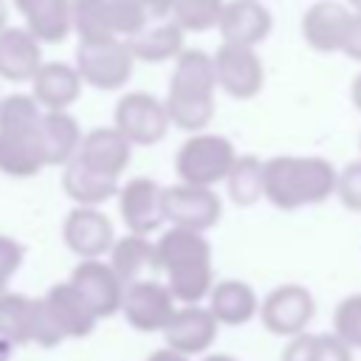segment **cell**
Segmentation results:
<instances>
[{
	"instance_id": "cell-10",
	"label": "cell",
	"mask_w": 361,
	"mask_h": 361,
	"mask_svg": "<svg viewBox=\"0 0 361 361\" xmlns=\"http://www.w3.org/2000/svg\"><path fill=\"white\" fill-rule=\"evenodd\" d=\"M214 71H217V87L237 102L254 99L265 85V68L254 48L223 42L214 54Z\"/></svg>"
},
{
	"instance_id": "cell-17",
	"label": "cell",
	"mask_w": 361,
	"mask_h": 361,
	"mask_svg": "<svg viewBox=\"0 0 361 361\" xmlns=\"http://www.w3.org/2000/svg\"><path fill=\"white\" fill-rule=\"evenodd\" d=\"M130 152H133V144L116 127H96V130H90L85 135L76 158L85 166L118 180V175L130 164Z\"/></svg>"
},
{
	"instance_id": "cell-46",
	"label": "cell",
	"mask_w": 361,
	"mask_h": 361,
	"mask_svg": "<svg viewBox=\"0 0 361 361\" xmlns=\"http://www.w3.org/2000/svg\"><path fill=\"white\" fill-rule=\"evenodd\" d=\"M6 20H8V8H6V3L0 0V31H6Z\"/></svg>"
},
{
	"instance_id": "cell-24",
	"label": "cell",
	"mask_w": 361,
	"mask_h": 361,
	"mask_svg": "<svg viewBox=\"0 0 361 361\" xmlns=\"http://www.w3.org/2000/svg\"><path fill=\"white\" fill-rule=\"evenodd\" d=\"M110 268L118 274V279L124 285L141 282V276L147 271H158V259H155V243H149L141 234H127L118 237L113 251H110Z\"/></svg>"
},
{
	"instance_id": "cell-14",
	"label": "cell",
	"mask_w": 361,
	"mask_h": 361,
	"mask_svg": "<svg viewBox=\"0 0 361 361\" xmlns=\"http://www.w3.org/2000/svg\"><path fill=\"white\" fill-rule=\"evenodd\" d=\"M118 209L121 220L130 228V234H152L161 223H166L164 214V186H158L149 178H133L118 192Z\"/></svg>"
},
{
	"instance_id": "cell-7",
	"label": "cell",
	"mask_w": 361,
	"mask_h": 361,
	"mask_svg": "<svg viewBox=\"0 0 361 361\" xmlns=\"http://www.w3.org/2000/svg\"><path fill=\"white\" fill-rule=\"evenodd\" d=\"M169 124L172 121H169L166 104L144 90L124 93L116 104V130L135 147L158 144L166 135Z\"/></svg>"
},
{
	"instance_id": "cell-15",
	"label": "cell",
	"mask_w": 361,
	"mask_h": 361,
	"mask_svg": "<svg viewBox=\"0 0 361 361\" xmlns=\"http://www.w3.org/2000/svg\"><path fill=\"white\" fill-rule=\"evenodd\" d=\"M274 28V17L262 0H228L220 17V37L228 45L254 48L259 45Z\"/></svg>"
},
{
	"instance_id": "cell-37",
	"label": "cell",
	"mask_w": 361,
	"mask_h": 361,
	"mask_svg": "<svg viewBox=\"0 0 361 361\" xmlns=\"http://www.w3.org/2000/svg\"><path fill=\"white\" fill-rule=\"evenodd\" d=\"M23 257H25L23 245H20L14 237H6V234H0V296H3V293H8L6 288H8L11 276L20 271V265H23Z\"/></svg>"
},
{
	"instance_id": "cell-32",
	"label": "cell",
	"mask_w": 361,
	"mask_h": 361,
	"mask_svg": "<svg viewBox=\"0 0 361 361\" xmlns=\"http://www.w3.org/2000/svg\"><path fill=\"white\" fill-rule=\"evenodd\" d=\"M226 3L223 0H178L172 11V23H178L183 31H209L220 25Z\"/></svg>"
},
{
	"instance_id": "cell-27",
	"label": "cell",
	"mask_w": 361,
	"mask_h": 361,
	"mask_svg": "<svg viewBox=\"0 0 361 361\" xmlns=\"http://www.w3.org/2000/svg\"><path fill=\"white\" fill-rule=\"evenodd\" d=\"M217 87V71H214V56L197 48H186L175 59V71L169 79L172 93H212Z\"/></svg>"
},
{
	"instance_id": "cell-19",
	"label": "cell",
	"mask_w": 361,
	"mask_h": 361,
	"mask_svg": "<svg viewBox=\"0 0 361 361\" xmlns=\"http://www.w3.org/2000/svg\"><path fill=\"white\" fill-rule=\"evenodd\" d=\"M39 42H62L73 31V0H14Z\"/></svg>"
},
{
	"instance_id": "cell-11",
	"label": "cell",
	"mask_w": 361,
	"mask_h": 361,
	"mask_svg": "<svg viewBox=\"0 0 361 361\" xmlns=\"http://www.w3.org/2000/svg\"><path fill=\"white\" fill-rule=\"evenodd\" d=\"M68 282L76 288V293L85 299V305L93 310L96 319H110L124 305L127 285L118 279V274L110 268V262L82 259L73 268V274H71Z\"/></svg>"
},
{
	"instance_id": "cell-4",
	"label": "cell",
	"mask_w": 361,
	"mask_h": 361,
	"mask_svg": "<svg viewBox=\"0 0 361 361\" xmlns=\"http://www.w3.org/2000/svg\"><path fill=\"white\" fill-rule=\"evenodd\" d=\"M237 158L240 155L226 135L197 133V135H189L175 152V172L180 183L212 189L214 183L228 178Z\"/></svg>"
},
{
	"instance_id": "cell-25",
	"label": "cell",
	"mask_w": 361,
	"mask_h": 361,
	"mask_svg": "<svg viewBox=\"0 0 361 361\" xmlns=\"http://www.w3.org/2000/svg\"><path fill=\"white\" fill-rule=\"evenodd\" d=\"M62 189L71 200H76L79 206H96V203H104L110 200L118 186H116V178H107L90 166H85L79 158H73L65 172H62Z\"/></svg>"
},
{
	"instance_id": "cell-9",
	"label": "cell",
	"mask_w": 361,
	"mask_h": 361,
	"mask_svg": "<svg viewBox=\"0 0 361 361\" xmlns=\"http://www.w3.org/2000/svg\"><path fill=\"white\" fill-rule=\"evenodd\" d=\"M121 313H124L127 324L138 333H158V330L164 333L166 324L172 322V316L178 313V307H175L172 290L164 282L141 279V282L127 285Z\"/></svg>"
},
{
	"instance_id": "cell-48",
	"label": "cell",
	"mask_w": 361,
	"mask_h": 361,
	"mask_svg": "<svg viewBox=\"0 0 361 361\" xmlns=\"http://www.w3.org/2000/svg\"><path fill=\"white\" fill-rule=\"evenodd\" d=\"M358 147H361V138H358Z\"/></svg>"
},
{
	"instance_id": "cell-41",
	"label": "cell",
	"mask_w": 361,
	"mask_h": 361,
	"mask_svg": "<svg viewBox=\"0 0 361 361\" xmlns=\"http://www.w3.org/2000/svg\"><path fill=\"white\" fill-rule=\"evenodd\" d=\"M133 3H138L149 17H166V14L175 11L178 0H133Z\"/></svg>"
},
{
	"instance_id": "cell-39",
	"label": "cell",
	"mask_w": 361,
	"mask_h": 361,
	"mask_svg": "<svg viewBox=\"0 0 361 361\" xmlns=\"http://www.w3.org/2000/svg\"><path fill=\"white\" fill-rule=\"evenodd\" d=\"M279 361H316V333H302L288 338Z\"/></svg>"
},
{
	"instance_id": "cell-31",
	"label": "cell",
	"mask_w": 361,
	"mask_h": 361,
	"mask_svg": "<svg viewBox=\"0 0 361 361\" xmlns=\"http://www.w3.org/2000/svg\"><path fill=\"white\" fill-rule=\"evenodd\" d=\"M73 31L85 45L118 39L110 25V0H73Z\"/></svg>"
},
{
	"instance_id": "cell-6",
	"label": "cell",
	"mask_w": 361,
	"mask_h": 361,
	"mask_svg": "<svg viewBox=\"0 0 361 361\" xmlns=\"http://www.w3.org/2000/svg\"><path fill=\"white\" fill-rule=\"evenodd\" d=\"M133 51L127 39H107V42H93V45H79L76 51V71L82 82H87L96 90H118L127 85L133 73Z\"/></svg>"
},
{
	"instance_id": "cell-18",
	"label": "cell",
	"mask_w": 361,
	"mask_h": 361,
	"mask_svg": "<svg viewBox=\"0 0 361 361\" xmlns=\"http://www.w3.org/2000/svg\"><path fill=\"white\" fill-rule=\"evenodd\" d=\"M39 39L28 28H6L0 31V76L8 82H34L42 68Z\"/></svg>"
},
{
	"instance_id": "cell-13",
	"label": "cell",
	"mask_w": 361,
	"mask_h": 361,
	"mask_svg": "<svg viewBox=\"0 0 361 361\" xmlns=\"http://www.w3.org/2000/svg\"><path fill=\"white\" fill-rule=\"evenodd\" d=\"M62 240L82 259H99L116 245L113 223L107 220V214L90 206H76L73 212H68L62 223Z\"/></svg>"
},
{
	"instance_id": "cell-30",
	"label": "cell",
	"mask_w": 361,
	"mask_h": 361,
	"mask_svg": "<svg viewBox=\"0 0 361 361\" xmlns=\"http://www.w3.org/2000/svg\"><path fill=\"white\" fill-rule=\"evenodd\" d=\"M34 313L37 299L23 293H3L0 296V327L8 333V338L20 344H34Z\"/></svg>"
},
{
	"instance_id": "cell-2",
	"label": "cell",
	"mask_w": 361,
	"mask_h": 361,
	"mask_svg": "<svg viewBox=\"0 0 361 361\" xmlns=\"http://www.w3.org/2000/svg\"><path fill=\"white\" fill-rule=\"evenodd\" d=\"M338 169L322 155H274L265 161V200L282 212L324 203L336 195Z\"/></svg>"
},
{
	"instance_id": "cell-28",
	"label": "cell",
	"mask_w": 361,
	"mask_h": 361,
	"mask_svg": "<svg viewBox=\"0 0 361 361\" xmlns=\"http://www.w3.org/2000/svg\"><path fill=\"white\" fill-rule=\"evenodd\" d=\"M226 189L231 203L237 206H254L259 197H265V161L257 155H240L226 178Z\"/></svg>"
},
{
	"instance_id": "cell-38",
	"label": "cell",
	"mask_w": 361,
	"mask_h": 361,
	"mask_svg": "<svg viewBox=\"0 0 361 361\" xmlns=\"http://www.w3.org/2000/svg\"><path fill=\"white\" fill-rule=\"evenodd\" d=\"M316 361H353V347L336 333H316Z\"/></svg>"
},
{
	"instance_id": "cell-26",
	"label": "cell",
	"mask_w": 361,
	"mask_h": 361,
	"mask_svg": "<svg viewBox=\"0 0 361 361\" xmlns=\"http://www.w3.org/2000/svg\"><path fill=\"white\" fill-rule=\"evenodd\" d=\"M127 45H130L133 56L141 62H166V59H178L186 51L183 48V28L178 23L147 25L141 34L127 39Z\"/></svg>"
},
{
	"instance_id": "cell-1",
	"label": "cell",
	"mask_w": 361,
	"mask_h": 361,
	"mask_svg": "<svg viewBox=\"0 0 361 361\" xmlns=\"http://www.w3.org/2000/svg\"><path fill=\"white\" fill-rule=\"evenodd\" d=\"M158 271L166 274V288L172 290L175 302L197 305L209 299L214 288L212 271V245L200 231L189 228H169L155 243Z\"/></svg>"
},
{
	"instance_id": "cell-43",
	"label": "cell",
	"mask_w": 361,
	"mask_h": 361,
	"mask_svg": "<svg viewBox=\"0 0 361 361\" xmlns=\"http://www.w3.org/2000/svg\"><path fill=\"white\" fill-rule=\"evenodd\" d=\"M14 341L8 338V333L0 327V361H11V353H14Z\"/></svg>"
},
{
	"instance_id": "cell-21",
	"label": "cell",
	"mask_w": 361,
	"mask_h": 361,
	"mask_svg": "<svg viewBox=\"0 0 361 361\" xmlns=\"http://www.w3.org/2000/svg\"><path fill=\"white\" fill-rule=\"evenodd\" d=\"M31 87H34V99L39 107H45L48 113H59L79 99L82 76L76 68L65 62H45L39 73L34 76Z\"/></svg>"
},
{
	"instance_id": "cell-47",
	"label": "cell",
	"mask_w": 361,
	"mask_h": 361,
	"mask_svg": "<svg viewBox=\"0 0 361 361\" xmlns=\"http://www.w3.org/2000/svg\"><path fill=\"white\" fill-rule=\"evenodd\" d=\"M347 6H350L353 14H361V0H347Z\"/></svg>"
},
{
	"instance_id": "cell-20",
	"label": "cell",
	"mask_w": 361,
	"mask_h": 361,
	"mask_svg": "<svg viewBox=\"0 0 361 361\" xmlns=\"http://www.w3.org/2000/svg\"><path fill=\"white\" fill-rule=\"evenodd\" d=\"M259 305L262 302L257 299L254 288L243 279L214 282V288L209 293V310L217 319V324H226V327L248 324L259 313Z\"/></svg>"
},
{
	"instance_id": "cell-29",
	"label": "cell",
	"mask_w": 361,
	"mask_h": 361,
	"mask_svg": "<svg viewBox=\"0 0 361 361\" xmlns=\"http://www.w3.org/2000/svg\"><path fill=\"white\" fill-rule=\"evenodd\" d=\"M169 121L186 133H203L214 116V96L212 93H166L164 99Z\"/></svg>"
},
{
	"instance_id": "cell-5",
	"label": "cell",
	"mask_w": 361,
	"mask_h": 361,
	"mask_svg": "<svg viewBox=\"0 0 361 361\" xmlns=\"http://www.w3.org/2000/svg\"><path fill=\"white\" fill-rule=\"evenodd\" d=\"M316 316V299L305 285L285 282L276 285L259 305V322L268 333L282 338H296L307 333V324Z\"/></svg>"
},
{
	"instance_id": "cell-8",
	"label": "cell",
	"mask_w": 361,
	"mask_h": 361,
	"mask_svg": "<svg viewBox=\"0 0 361 361\" xmlns=\"http://www.w3.org/2000/svg\"><path fill=\"white\" fill-rule=\"evenodd\" d=\"M164 214L166 223H172V228H189L203 234L212 226H217L223 214V203L214 189L175 183V186H164Z\"/></svg>"
},
{
	"instance_id": "cell-16",
	"label": "cell",
	"mask_w": 361,
	"mask_h": 361,
	"mask_svg": "<svg viewBox=\"0 0 361 361\" xmlns=\"http://www.w3.org/2000/svg\"><path fill=\"white\" fill-rule=\"evenodd\" d=\"M217 319L212 316L209 307H200V305H186L180 307L172 322L166 324L164 330V341L169 350L180 353V355H197V353H206L214 338H217Z\"/></svg>"
},
{
	"instance_id": "cell-3",
	"label": "cell",
	"mask_w": 361,
	"mask_h": 361,
	"mask_svg": "<svg viewBox=\"0 0 361 361\" xmlns=\"http://www.w3.org/2000/svg\"><path fill=\"white\" fill-rule=\"evenodd\" d=\"M42 116L34 96L11 93L0 99V172L31 178L45 166L39 144Z\"/></svg>"
},
{
	"instance_id": "cell-36",
	"label": "cell",
	"mask_w": 361,
	"mask_h": 361,
	"mask_svg": "<svg viewBox=\"0 0 361 361\" xmlns=\"http://www.w3.org/2000/svg\"><path fill=\"white\" fill-rule=\"evenodd\" d=\"M62 341H65V336H62V330H59V324H56L45 296H39L37 299V313H34V344L51 350V347H56Z\"/></svg>"
},
{
	"instance_id": "cell-12",
	"label": "cell",
	"mask_w": 361,
	"mask_h": 361,
	"mask_svg": "<svg viewBox=\"0 0 361 361\" xmlns=\"http://www.w3.org/2000/svg\"><path fill=\"white\" fill-rule=\"evenodd\" d=\"M353 11L341 0H316L302 14V37L316 54H338L347 39Z\"/></svg>"
},
{
	"instance_id": "cell-35",
	"label": "cell",
	"mask_w": 361,
	"mask_h": 361,
	"mask_svg": "<svg viewBox=\"0 0 361 361\" xmlns=\"http://www.w3.org/2000/svg\"><path fill=\"white\" fill-rule=\"evenodd\" d=\"M336 197L347 212H361V158L350 161L344 169H338Z\"/></svg>"
},
{
	"instance_id": "cell-23",
	"label": "cell",
	"mask_w": 361,
	"mask_h": 361,
	"mask_svg": "<svg viewBox=\"0 0 361 361\" xmlns=\"http://www.w3.org/2000/svg\"><path fill=\"white\" fill-rule=\"evenodd\" d=\"M45 302L62 330L65 338H85L96 330V316L93 310L85 305V299L76 293V288L71 282H59L45 293Z\"/></svg>"
},
{
	"instance_id": "cell-42",
	"label": "cell",
	"mask_w": 361,
	"mask_h": 361,
	"mask_svg": "<svg viewBox=\"0 0 361 361\" xmlns=\"http://www.w3.org/2000/svg\"><path fill=\"white\" fill-rule=\"evenodd\" d=\"M144 361H189V358L180 355V353H175V350H169V347H164V350H155L152 355H147Z\"/></svg>"
},
{
	"instance_id": "cell-44",
	"label": "cell",
	"mask_w": 361,
	"mask_h": 361,
	"mask_svg": "<svg viewBox=\"0 0 361 361\" xmlns=\"http://www.w3.org/2000/svg\"><path fill=\"white\" fill-rule=\"evenodd\" d=\"M350 102H353V107L361 113V71L353 76V82H350Z\"/></svg>"
},
{
	"instance_id": "cell-22",
	"label": "cell",
	"mask_w": 361,
	"mask_h": 361,
	"mask_svg": "<svg viewBox=\"0 0 361 361\" xmlns=\"http://www.w3.org/2000/svg\"><path fill=\"white\" fill-rule=\"evenodd\" d=\"M85 135L79 130V121L68 116L65 110L59 113H45L39 124V144H42V158L51 166H68L82 147Z\"/></svg>"
},
{
	"instance_id": "cell-34",
	"label": "cell",
	"mask_w": 361,
	"mask_h": 361,
	"mask_svg": "<svg viewBox=\"0 0 361 361\" xmlns=\"http://www.w3.org/2000/svg\"><path fill=\"white\" fill-rule=\"evenodd\" d=\"M149 23V14L133 3V0H110V25L116 37L133 39L135 34H141Z\"/></svg>"
},
{
	"instance_id": "cell-45",
	"label": "cell",
	"mask_w": 361,
	"mask_h": 361,
	"mask_svg": "<svg viewBox=\"0 0 361 361\" xmlns=\"http://www.w3.org/2000/svg\"><path fill=\"white\" fill-rule=\"evenodd\" d=\"M203 361H237V358L226 355V353H212V355H203Z\"/></svg>"
},
{
	"instance_id": "cell-33",
	"label": "cell",
	"mask_w": 361,
	"mask_h": 361,
	"mask_svg": "<svg viewBox=\"0 0 361 361\" xmlns=\"http://www.w3.org/2000/svg\"><path fill=\"white\" fill-rule=\"evenodd\" d=\"M333 333L353 350H361V293L344 296L333 310Z\"/></svg>"
},
{
	"instance_id": "cell-40",
	"label": "cell",
	"mask_w": 361,
	"mask_h": 361,
	"mask_svg": "<svg viewBox=\"0 0 361 361\" xmlns=\"http://www.w3.org/2000/svg\"><path fill=\"white\" fill-rule=\"evenodd\" d=\"M341 54H344L347 59H353V62H361V14H353Z\"/></svg>"
}]
</instances>
